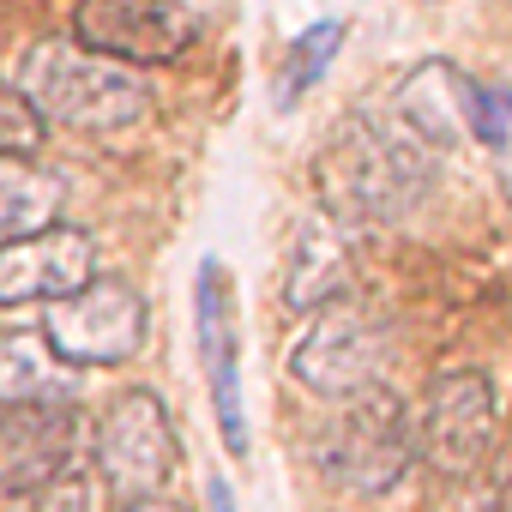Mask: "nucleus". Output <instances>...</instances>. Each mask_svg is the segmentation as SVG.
Here are the masks:
<instances>
[{
    "label": "nucleus",
    "instance_id": "obj_1",
    "mask_svg": "<svg viewBox=\"0 0 512 512\" xmlns=\"http://www.w3.org/2000/svg\"><path fill=\"white\" fill-rule=\"evenodd\" d=\"M314 187H320V217H332L338 229H386L410 217L434 187V151H422L392 115L356 109L320 145Z\"/></svg>",
    "mask_w": 512,
    "mask_h": 512
},
{
    "label": "nucleus",
    "instance_id": "obj_2",
    "mask_svg": "<svg viewBox=\"0 0 512 512\" xmlns=\"http://www.w3.org/2000/svg\"><path fill=\"white\" fill-rule=\"evenodd\" d=\"M19 91L31 97L43 127H67V133H127L151 115V85L133 67L103 61L67 37L25 49Z\"/></svg>",
    "mask_w": 512,
    "mask_h": 512
},
{
    "label": "nucleus",
    "instance_id": "obj_3",
    "mask_svg": "<svg viewBox=\"0 0 512 512\" xmlns=\"http://www.w3.org/2000/svg\"><path fill=\"white\" fill-rule=\"evenodd\" d=\"M320 470L332 488L344 494H386L398 488V476L410 470L416 458V422H410V404L380 380V386H362L350 398H332V416L320 428V446H314Z\"/></svg>",
    "mask_w": 512,
    "mask_h": 512
},
{
    "label": "nucleus",
    "instance_id": "obj_4",
    "mask_svg": "<svg viewBox=\"0 0 512 512\" xmlns=\"http://www.w3.org/2000/svg\"><path fill=\"white\" fill-rule=\"evenodd\" d=\"M500 446V404H494V380L482 368H446L428 380L422 398V422H416V458L428 470H440L446 482H464L476 470H488Z\"/></svg>",
    "mask_w": 512,
    "mask_h": 512
},
{
    "label": "nucleus",
    "instance_id": "obj_5",
    "mask_svg": "<svg viewBox=\"0 0 512 512\" xmlns=\"http://www.w3.org/2000/svg\"><path fill=\"white\" fill-rule=\"evenodd\" d=\"M151 308L121 278H91L79 296L43 308V344L67 368H121L145 350Z\"/></svg>",
    "mask_w": 512,
    "mask_h": 512
},
{
    "label": "nucleus",
    "instance_id": "obj_6",
    "mask_svg": "<svg viewBox=\"0 0 512 512\" xmlns=\"http://www.w3.org/2000/svg\"><path fill=\"white\" fill-rule=\"evenodd\" d=\"M91 464H97L103 494H115L121 506L163 494V482L175 476V422L163 398L145 386L121 392L91 428Z\"/></svg>",
    "mask_w": 512,
    "mask_h": 512
},
{
    "label": "nucleus",
    "instance_id": "obj_7",
    "mask_svg": "<svg viewBox=\"0 0 512 512\" xmlns=\"http://www.w3.org/2000/svg\"><path fill=\"white\" fill-rule=\"evenodd\" d=\"M392 356V326L380 308L344 296L314 314V326L290 350V374L320 398H350L362 386H380V368Z\"/></svg>",
    "mask_w": 512,
    "mask_h": 512
},
{
    "label": "nucleus",
    "instance_id": "obj_8",
    "mask_svg": "<svg viewBox=\"0 0 512 512\" xmlns=\"http://www.w3.org/2000/svg\"><path fill=\"white\" fill-rule=\"evenodd\" d=\"M199 25L181 0H79L73 43L121 67H169L193 49Z\"/></svg>",
    "mask_w": 512,
    "mask_h": 512
},
{
    "label": "nucleus",
    "instance_id": "obj_9",
    "mask_svg": "<svg viewBox=\"0 0 512 512\" xmlns=\"http://www.w3.org/2000/svg\"><path fill=\"white\" fill-rule=\"evenodd\" d=\"M79 452H85V416L73 410V398L0 404V494L79 470Z\"/></svg>",
    "mask_w": 512,
    "mask_h": 512
},
{
    "label": "nucleus",
    "instance_id": "obj_10",
    "mask_svg": "<svg viewBox=\"0 0 512 512\" xmlns=\"http://www.w3.org/2000/svg\"><path fill=\"white\" fill-rule=\"evenodd\" d=\"M97 278V241L73 223H49L0 247V308H49Z\"/></svg>",
    "mask_w": 512,
    "mask_h": 512
},
{
    "label": "nucleus",
    "instance_id": "obj_11",
    "mask_svg": "<svg viewBox=\"0 0 512 512\" xmlns=\"http://www.w3.org/2000/svg\"><path fill=\"white\" fill-rule=\"evenodd\" d=\"M482 91L470 73H458L452 61H416L398 91H392V121L422 145V151H458V145H476V127H482Z\"/></svg>",
    "mask_w": 512,
    "mask_h": 512
},
{
    "label": "nucleus",
    "instance_id": "obj_12",
    "mask_svg": "<svg viewBox=\"0 0 512 512\" xmlns=\"http://www.w3.org/2000/svg\"><path fill=\"white\" fill-rule=\"evenodd\" d=\"M193 332H199V362L211 380V404H217V428L223 446L241 458L247 452V422H241V332H235V284L223 272V260L199 266L193 284Z\"/></svg>",
    "mask_w": 512,
    "mask_h": 512
},
{
    "label": "nucleus",
    "instance_id": "obj_13",
    "mask_svg": "<svg viewBox=\"0 0 512 512\" xmlns=\"http://www.w3.org/2000/svg\"><path fill=\"white\" fill-rule=\"evenodd\" d=\"M356 284V266H350V241L332 217H308L290 241V260H284V308L290 314H320L332 302H344Z\"/></svg>",
    "mask_w": 512,
    "mask_h": 512
},
{
    "label": "nucleus",
    "instance_id": "obj_14",
    "mask_svg": "<svg viewBox=\"0 0 512 512\" xmlns=\"http://www.w3.org/2000/svg\"><path fill=\"white\" fill-rule=\"evenodd\" d=\"M61 205H67L61 175H49L31 157H0V247L61 223Z\"/></svg>",
    "mask_w": 512,
    "mask_h": 512
},
{
    "label": "nucleus",
    "instance_id": "obj_15",
    "mask_svg": "<svg viewBox=\"0 0 512 512\" xmlns=\"http://www.w3.org/2000/svg\"><path fill=\"white\" fill-rule=\"evenodd\" d=\"M73 398V368L55 362L43 332H7L0 338V404H43Z\"/></svg>",
    "mask_w": 512,
    "mask_h": 512
},
{
    "label": "nucleus",
    "instance_id": "obj_16",
    "mask_svg": "<svg viewBox=\"0 0 512 512\" xmlns=\"http://www.w3.org/2000/svg\"><path fill=\"white\" fill-rule=\"evenodd\" d=\"M344 19H326V25H314V31H302L296 43H290V55H284V73H278V103L290 109V103H302V91L332 67V55L344 49Z\"/></svg>",
    "mask_w": 512,
    "mask_h": 512
},
{
    "label": "nucleus",
    "instance_id": "obj_17",
    "mask_svg": "<svg viewBox=\"0 0 512 512\" xmlns=\"http://www.w3.org/2000/svg\"><path fill=\"white\" fill-rule=\"evenodd\" d=\"M0 512H103V482H97V470H67L37 488H7Z\"/></svg>",
    "mask_w": 512,
    "mask_h": 512
},
{
    "label": "nucleus",
    "instance_id": "obj_18",
    "mask_svg": "<svg viewBox=\"0 0 512 512\" xmlns=\"http://www.w3.org/2000/svg\"><path fill=\"white\" fill-rule=\"evenodd\" d=\"M43 115L31 109V97L13 85V79H0V157H37L43 145Z\"/></svg>",
    "mask_w": 512,
    "mask_h": 512
},
{
    "label": "nucleus",
    "instance_id": "obj_19",
    "mask_svg": "<svg viewBox=\"0 0 512 512\" xmlns=\"http://www.w3.org/2000/svg\"><path fill=\"white\" fill-rule=\"evenodd\" d=\"M476 145L488 151L494 181H500V193L512 199V97H506V91H482V127H476Z\"/></svg>",
    "mask_w": 512,
    "mask_h": 512
},
{
    "label": "nucleus",
    "instance_id": "obj_20",
    "mask_svg": "<svg viewBox=\"0 0 512 512\" xmlns=\"http://www.w3.org/2000/svg\"><path fill=\"white\" fill-rule=\"evenodd\" d=\"M482 512H512V434L488 458V500H482Z\"/></svg>",
    "mask_w": 512,
    "mask_h": 512
},
{
    "label": "nucleus",
    "instance_id": "obj_21",
    "mask_svg": "<svg viewBox=\"0 0 512 512\" xmlns=\"http://www.w3.org/2000/svg\"><path fill=\"white\" fill-rule=\"evenodd\" d=\"M121 512H187L181 500H169V494H151V500H127Z\"/></svg>",
    "mask_w": 512,
    "mask_h": 512
}]
</instances>
